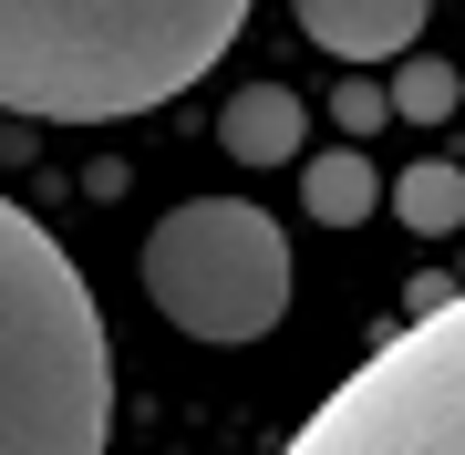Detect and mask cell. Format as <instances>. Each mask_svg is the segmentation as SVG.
I'll return each instance as SVG.
<instances>
[{
	"label": "cell",
	"instance_id": "277c9868",
	"mask_svg": "<svg viewBox=\"0 0 465 455\" xmlns=\"http://www.w3.org/2000/svg\"><path fill=\"white\" fill-rule=\"evenodd\" d=\"M280 455H465V290L403 321L341 393H321Z\"/></svg>",
	"mask_w": 465,
	"mask_h": 455
},
{
	"label": "cell",
	"instance_id": "ba28073f",
	"mask_svg": "<svg viewBox=\"0 0 465 455\" xmlns=\"http://www.w3.org/2000/svg\"><path fill=\"white\" fill-rule=\"evenodd\" d=\"M382 207H393L414 238H455L465 228V166H445V155H434V166H403L393 186H382Z\"/></svg>",
	"mask_w": 465,
	"mask_h": 455
},
{
	"label": "cell",
	"instance_id": "5b68a950",
	"mask_svg": "<svg viewBox=\"0 0 465 455\" xmlns=\"http://www.w3.org/2000/svg\"><path fill=\"white\" fill-rule=\"evenodd\" d=\"M290 21L331 52V63H403V52L424 42L434 0H290Z\"/></svg>",
	"mask_w": 465,
	"mask_h": 455
},
{
	"label": "cell",
	"instance_id": "8992f818",
	"mask_svg": "<svg viewBox=\"0 0 465 455\" xmlns=\"http://www.w3.org/2000/svg\"><path fill=\"white\" fill-rule=\"evenodd\" d=\"M300 135H311V114H300V94H290V84H249L228 114H217V145H228L238 166H290Z\"/></svg>",
	"mask_w": 465,
	"mask_h": 455
},
{
	"label": "cell",
	"instance_id": "9c48e42d",
	"mask_svg": "<svg viewBox=\"0 0 465 455\" xmlns=\"http://www.w3.org/2000/svg\"><path fill=\"white\" fill-rule=\"evenodd\" d=\"M455 94H465V84H455V63H414V52L393 63V114H403V124H445V114H455Z\"/></svg>",
	"mask_w": 465,
	"mask_h": 455
},
{
	"label": "cell",
	"instance_id": "6da1fadb",
	"mask_svg": "<svg viewBox=\"0 0 465 455\" xmlns=\"http://www.w3.org/2000/svg\"><path fill=\"white\" fill-rule=\"evenodd\" d=\"M249 0H0V114L124 124L238 42Z\"/></svg>",
	"mask_w": 465,
	"mask_h": 455
},
{
	"label": "cell",
	"instance_id": "52a82bcc",
	"mask_svg": "<svg viewBox=\"0 0 465 455\" xmlns=\"http://www.w3.org/2000/svg\"><path fill=\"white\" fill-rule=\"evenodd\" d=\"M300 207H311L321 228H362L372 207H382V176H372V155H362V145H321L311 166H300Z\"/></svg>",
	"mask_w": 465,
	"mask_h": 455
},
{
	"label": "cell",
	"instance_id": "3957f363",
	"mask_svg": "<svg viewBox=\"0 0 465 455\" xmlns=\"http://www.w3.org/2000/svg\"><path fill=\"white\" fill-rule=\"evenodd\" d=\"M145 290L186 341H217V352L269 341L290 311V238L249 197H186L145 238Z\"/></svg>",
	"mask_w": 465,
	"mask_h": 455
},
{
	"label": "cell",
	"instance_id": "30bf717a",
	"mask_svg": "<svg viewBox=\"0 0 465 455\" xmlns=\"http://www.w3.org/2000/svg\"><path fill=\"white\" fill-rule=\"evenodd\" d=\"M382 114H393V84H341L331 94V124H341V135H372Z\"/></svg>",
	"mask_w": 465,
	"mask_h": 455
},
{
	"label": "cell",
	"instance_id": "7a4b0ae2",
	"mask_svg": "<svg viewBox=\"0 0 465 455\" xmlns=\"http://www.w3.org/2000/svg\"><path fill=\"white\" fill-rule=\"evenodd\" d=\"M114 352L63 238L0 197V455H104Z\"/></svg>",
	"mask_w": 465,
	"mask_h": 455
}]
</instances>
